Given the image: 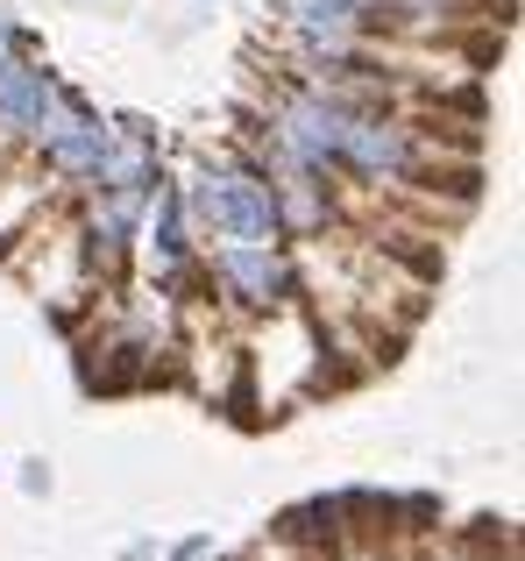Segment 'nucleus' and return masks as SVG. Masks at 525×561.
Listing matches in <instances>:
<instances>
[{"label": "nucleus", "mask_w": 525, "mask_h": 561, "mask_svg": "<svg viewBox=\"0 0 525 561\" xmlns=\"http://www.w3.org/2000/svg\"><path fill=\"white\" fill-rule=\"evenodd\" d=\"M36 150H43V164H50V171H65V179H93V171H100V157L114 150V128L100 122V114H85L79 100L65 93V107H57V122L43 128V142H36Z\"/></svg>", "instance_id": "3"}, {"label": "nucleus", "mask_w": 525, "mask_h": 561, "mask_svg": "<svg viewBox=\"0 0 525 561\" xmlns=\"http://www.w3.org/2000/svg\"><path fill=\"white\" fill-rule=\"evenodd\" d=\"M192 214L207 220L213 234H235V242H277V206H270V185L256 171H207L192 185Z\"/></svg>", "instance_id": "1"}, {"label": "nucleus", "mask_w": 525, "mask_h": 561, "mask_svg": "<svg viewBox=\"0 0 525 561\" xmlns=\"http://www.w3.org/2000/svg\"><path fill=\"white\" fill-rule=\"evenodd\" d=\"M57 107H65V85H57L36 57H22V50L0 57V128H8V136L43 142V128L57 122Z\"/></svg>", "instance_id": "2"}, {"label": "nucleus", "mask_w": 525, "mask_h": 561, "mask_svg": "<svg viewBox=\"0 0 525 561\" xmlns=\"http://www.w3.org/2000/svg\"><path fill=\"white\" fill-rule=\"evenodd\" d=\"M213 277L228 285V299L242 306H277L291 299V263L277 256V242H235L213 256Z\"/></svg>", "instance_id": "4"}, {"label": "nucleus", "mask_w": 525, "mask_h": 561, "mask_svg": "<svg viewBox=\"0 0 525 561\" xmlns=\"http://www.w3.org/2000/svg\"><path fill=\"white\" fill-rule=\"evenodd\" d=\"M284 22L305 43H348L362 22H376V0H284Z\"/></svg>", "instance_id": "5"}, {"label": "nucleus", "mask_w": 525, "mask_h": 561, "mask_svg": "<svg viewBox=\"0 0 525 561\" xmlns=\"http://www.w3.org/2000/svg\"><path fill=\"white\" fill-rule=\"evenodd\" d=\"M156 263H185V199L178 192H164V214H156Z\"/></svg>", "instance_id": "6"}]
</instances>
